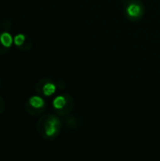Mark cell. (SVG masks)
<instances>
[{"label": "cell", "instance_id": "6da1fadb", "mask_svg": "<svg viewBox=\"0 0 160 161\" xmlns=\"http://www.w3.org/2000/svg\"><path fill=\"white\" fill-rule=\"evenodd\" d=\"M59 121L54 116H48L43 124V133L45 138L55 137L59 131Z\"/></svg>", "mask_w": 160, "mask_h": 161}, {"label": "cell", "instance_id": "7a4b0ae2", "mask_svg": "<svg viewBox=\"0 0 160 161\" xmlns=\"http://www.w3.org/2000/svg\"><path fill=\"white\" fill-rule=\"evenodd\" d=\"M27 104L28 106H30L32 108H35V109H43L45 106L44 100L41 97L37 96V95L30 97L27 101Z\"/></svg>", "mask_w": 160, "mask_h": 161}, {"label": "cell", "instance_id": "3957f363", "mask_svg": "<svg viewBox=\"0 0 160 161\" xmlns=\"http://www.w3.org/2000/svg\"><path fill=\"white\" fill-rule=\"evenodd\" d=\"M126 11L128 13V15L130 17H133V18H137V17H140L142 13V8L139 5V4H135V3H132L130 4L127 8H126Z\"/></svg>", "mask_w": 160, "mask_h": 161}, {"label": "cell", "instance_id": "277c9868", "mask_svg": "<svg viewBox=\"0 0 160 161\" xmlns=\"http://www.w3.org/2000/svg\"><path fill=\"white\" fill-rule=\"evenodd\" d=\"M0 42L2 43V45L4 47L9 49L10 46L12 45V42H13L12 36L8 32H7V31L0 33Z\"/></svg>", "mask_w": 160, "mask_h": 161}, {"label": "cell", "instance_id": "5b68a950", "mask_svg": "<svg viewBox=\"0 0 160 161\" xmlns=\"http://www.w3.org/2000/svg\"><path fill=\"white\" fill-rule=\"evenodd\" d=\"M55 92H56V86H55V84H53L51 82H47L42 86V93L45 96H50Z\"/></svg>", "mask_w": 160, "mask_h": 161}, {"label": "cell", "instance_id": "8992f818", "mask_svg": "<svg viewBox=\"0 0 160 161\" xmlns=\"http://www.w3.org/2000/svg\"><path fill=\"white\" fill-rule=\"evenodd\" d=\"M66 105V98L64 96H58L53 101V106L56 109H61Z\"/></svg>", "mask_w": 160, "mask_h": 161}, {"label": "cell", "instance_id": "52a82bcc", "mask_svg": "<svg viewBox=\"0 0 160 161\" xmlns=\"http://www.w3.org/2000/svg\"><path fill=\"white\" fill-rule=\"evenodd\" d=\"M26 36L24 34H17L14 38H13V43L17 46V47H22L24 45V43L26 41Z\"/></svg>", "mask_w": 160, "mask_h": 161}]
</instances>
